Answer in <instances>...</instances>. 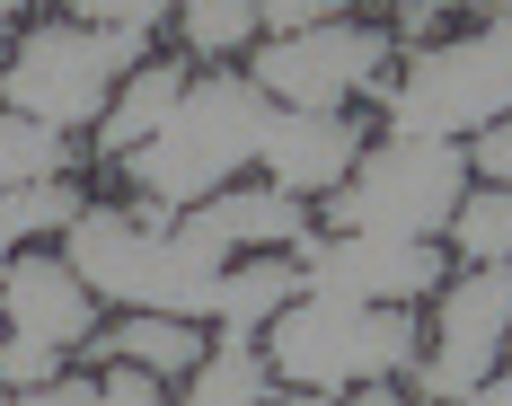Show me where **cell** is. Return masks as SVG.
Here are the masks:
<instances>
[{
	"instance_id": "obj_1",
	"label": "cell",
	"mask_w": 512,
	"mask_h": 406,
	"mask_svg": "<svg viewBox=\"0 0 512 406\" xmlns=\"http://www.w3.org/2000/svg\"><path fill=\"white\" fill-rule=\"evenodd\" d=\"M62 256L89 274L98 301L124 309H177V318H230V248H212L186 221H133L115 203H80L62 221Z\"/></svg>"
},
{
	"instance_id": "obj_2",
	"label": "cell",
	"mask_w": 512,
	"mask_h": 406,
	"mask_svg": "<svg viewBox=\"0 0 512 406\" xmlns=\"http://www.w3.org/2000/svg\"><path fill=\"white\" fill-rule=\"evenodd\" d=\"M274 380L301 389V398H345L354 380H380V371H407L415 362V318L398 301H354V292H318L301 283L292 301L274 309Z\"/></svg>"
},
{
	"instance_id": "obj_3",
	"label": "cell",
	"mask_w": 512,
	"mask_h": 406,
	"mask_svg": "<svg viewBox=\"0 0 512 406\" xmlns=\"http://www.w3.org/2000/svg\"><path fill=\"white\" fill-rule=\"evenodd\" d=\"M265 89H256L248 71H212V80H186V98L168 106V124H159L151 142H133V177H142V195L159 203H204L221 195L239 168L256 159V133H265Z\"/></svg>"
},
{
	"instance_id": "obj_4",
	"label": "cell",
	"mask_w": 512,
	"mask_h": 406,
	"mask_svg": "<svg viewBox=\"0 0 512 406\" xmlns=\"http://www.w3.org/2000/svg\"><path fill=\"white\" fill-rule=\"evenodd\" d=\"M460 195H468V151L460 142L451 133H398L389 124L327 186V230H407V239H433V230H451Z\"/></svg>"
},
{
	"instance_id": "obj_5",
	"label": "cell",
	"mask_w": 512,
	"mask_h": 406,
	"mask_svg": "<svg viewBox=\"0 0 512 406\" xmlns=\"http://www.w3.org/2000/svg\"><path fill=\"white\" fill-rule=\"evenodd\" d=\"M133 62H142V27H89V18L71 27V18H45L0 62V106L45 115L62 133H89Z\"/></svg>"
},
{
	"instance_id": "obj_6",
	"label": "cell",
	"mask_w": 512,
	"mask_h": 406,
	"mask_svg": "<svg viewBox=\"0 0 512 406\" xmlns=\"http://www.w3.org/2000/svg\"><path fill=\"white\" fill-rule=\"evenodd\" d=\"M398 133H486L495 115H512V9L495 27H477L468 45H433L398 89H380Z\"/></svg>"
},
{
	"instance_id": "obj_7",
	"label": "cell",
	"mask_w": 512,
	"mask_h": 406,
	"mask_svg": "<svg viewBox=\"0 0 512 406\" xmlns=\"http://www.w3.org/2000/svg\"><path fill=\"white\" fill-rule=\"evenodd\" d=\"M389 62V27H362V18H318V27H292L256 53V89L283 106H336V98H362Z\"/></svg>"
},
{
	"instance_id": "obj_8",
	"label": "cell",
	"mask_w": 512,
	"mask_h": 406,
	"mask_svg": "<svg viewBox=\"0 0 512 406\" xmlns=\"http://www.w3.org/2000/svg\"><path fill=\"white\" fill-rule=\"evenodd\" d=\"M504 345H512V256H495V265H477L468 283L442 292V345L407 371L424 398H477L495 380Z\"/></svg>"
},
{
	"instance_id": "obj_9",
	"label": "cell",
	"mask_w": 512,
	"mask_h": 406,
	"mask_svg": "<svg viewBox=\"0 0 512 406\" xmlns=\"http://www.w3.org/2000/svg\"><path fill=\"white\" fill-rule=\"evenodd\" d=\"M292 265L318 292H354V301H424L442 292V248L433 239H407V230H301L292 239Z\"/></svg>"
},
{
	"instance_id": "obj_10",
	"label": "cell",
	"mask_w": 512,
	"mask_h": 406,
	"mask_svg": "<svg viewBox=\"0 0 512 406\" xmlns=\"http://www.w3.org/2000/svg\"><path fill=\"white\" fill-rule=\"evenodd\" d=\"M354 151H362V133H354V115H336V106H274L265 133H256L265 186H283V195H327L354 168Z\"/></svg>"
},
{
	"instance_id": "obj_11",
	"label": "cell",
	"mask_w": 512,
	"mask_h": 406,
	"mask_svg": "<svg viewBox=\"0 0 512 406\" xmlns=\"http://www.w3.org/2000/svg\"><path fill=\"white\" fill-rule=\"evenodd\" d=\"M0 327L80 354V336L98 327V292H89V274L71 256H9L0 265Z\"/></svg>"
},
{
	"instance_id": "obj_12",
	"label": "cell",
	"mask_w": 512,
	"mask_h": 406,
	"mask_svg": "<svg viewBox=\"0 0 512 406\" xmlns=\"http://www.w3.org/2000/svg\"><path fill=\"white\" fill-rule=\"evenodd\" d=\"M177 221H186V230H204L212 248H230V256H239V248H292V239L309 230L301 195H283V186H256V195H230V186H221V195L186 203Z\"/></svg>"
},
{
	"instance_id": "obj_13",
	"label": "cell",
	"mask_w": 512,
	"mask_h": 406,
	"mask_svg": "<svg viewBox=\"0 0 512 406\" xmlns=\"http://www.w3.org/2000/svg\"><path fill=\"white\" fill-rule=\"evenodd\" d=\"M80 354H98V362H142V371H159V380H186V371H195V354H204V345H195V318H177V309H133V318H124V327H89V336H80Z\"/></svg>"
},
{
	"instance_id": "obj_14",
	"label": "cell",
	"mask_w": 512,
	"mask_h": 406,
	"mask_svg": "<svg viewBox=\"0 0 512 406\" xmlns=\"http://www.w3.org/2000/svg\"><path fill=\"white\" fill-rule=\"evenodd\" d=\"M186 98V71H177V62H151V53H142V62H133V71H124V80H115V98H106V115H98V151H133V142H151L159 124H168V106Z\"/></svg>"
},
{
	"instance_id": "obj_15",
	"label": "cell",
	"mask_w": 512,
	"mask_h": 406,
	"mask_svg": "<svg viewBox=\"0 0 512 406\" xmlns=\"http://www.w3.org/2000/svg\"><path fill=\"white\" fill-rule=\"evenodd\" d=\"M274 389H283L274 380V354H256L239 327L212 354H195V371H186V398L195 406H256V398H274Z\"/></svg>"
},
{
	"instance_id": "obj_16",
	"label": "cell",
	"mask_w": 512,
	"mask_h": 406,
	"mask_svg": "<svg viewBox=\"0 0 512 406\" xmlns=\"http://www.w3.org/2000/svg\"><path fill=\"white\" fill-rule=\"evenodd\" d=\"M62 168H71V133L45 124V115L0 106V186H36V177H62Z\"/></svg>"
},
{
	"instance_id": "obj_17",
	"label": "cell",
	"mask_w": 512,
	"mask_h": 406,
	"mask_svg": "<svg viewBox=\"0 0 512 406\" xmlns=\"http://www.w3.org/2000/svg\"><path fill=\"white\" fill-rule=\"evenodd\" d=\"M80 212L71 195V177H36V186H0V256L18 248V239H53L62 221Z\"/></svg>"
},
{
	"instance_id": "obj_18",
	"label": "cell",
	"mask_w": 512,
	"mask_h": 406,
	"mask_svg": "<svg viewBox=\"0 0 512 406\" xmlns=\"http://www.w3.org/2000/svg\"><path fill=\"white\" fill-rule=\"evenodd\" d=\"M256 27H265V0H177V36L195 53H212V62L239 53Z\"/></svg>"
},
{
	"instance_id": "obj_19",
	"label": "cell",
	"mask_w": 512,
	"mask_h": 406,
	"mask_svg": "<svg viewBox=\"0 0 512 406\" xmlns=\"http://www.w3.org/2000/svg\"><path fill=\"white\" fill-rule=\"evenodd\" d=\"M451 239H460L468 265H495V256H512V186H477V195H460V212H451Z\"/></svg>"
},
{
	"instance_id": "obj_20",
	"label": "cell",
	"mask_w": 512,
	"mask_h": 406,
	"mask_svg": "<svg viewBox=\"0 0 512 406\" xmlns=\"http://www.w3.org/2000/svg\"><path fill=\"white\" fill-rule=\"evenodd\" d=\"M71 371V345H45V336H0V389H18V398H45L53 380Z\"/></svg>"
},
{
	"instance_id": "obj_21",
	"label": "cell",
	"mask_w": 512,
	"mask_h": 406,
	"mask_svg": "<svg viewBox=\"0 0 512 406\" xmlns=\"http://www.w3.org/2000/svg\"><path fill=\"white\" fill-rule=\"evenodd\" d=\"M159 389H168V380H159V371H142V362H124V354L98 371V406H151Z\"/></svg>"
},
{
	"instance_id": "obj_22",
	"label": "cell",
	"mask_w": 512,
	"mask_h": 406,
	"mask_svg": "<svg viewBox=\"0 0 512 406\" xmlns=\"http://www.w3.org/2000/svg\"><path fill=\"white\" fill-rule=\"evenodd\" d=\"M71 9L89 27H142V36H151L159 18H177V0H71Z\"/></svg>"
},
{
	"instance_id": "obj_23",
	"label": "cell",
	"mask_w": 512,
	"mask_h": 406,
	"mask_svg": "<svg viewBox=\"0 0 512 406\" xmlns=\"http://www.w3.org/2000/svg\"><path fill=\"white\" fill-rule=\"evenodd\" d=\"M318 18H345V0H265V27H274V36L318 27Z\"/></svg>"
},
{
	"instance_id": "obj_24",
	"label": "cell",
	"mask_w": 512,
	"mask_h": 406,
	"mask_svg": "<svg viewBox=\"0 0 512 406\" xmlns=\"http://www.w3.org/2000/svg\"><path fill=\"white\" fill-rule=\"evenodd\" d=\"M477 168H486L495 186H512V115H495V124H486V142H477Z\"/></svg>"
},
{
	"instance_id": "obj_25",
	"label": "cell",
	"mask_w": 512,
	"mask_h": 406,
	"mask_svg": "<svg viewBox=\"0 0 512 406\" xmlns=\"http://www.w3.org/2000/svg\"><path fill=\"white\" fill-rule=\"evenodd\" d=\"M45 398H53V406H89V398H98V380H80V371H62V380H53Z\"/></svg>"
},
{
	"instance_id": "obj_26",
	"label": "cell",
	"mask_w": 512,
	"mask_h": 406,
	"mask_svg": "<svg viewBox=\"0 0 512 406\" xmlns=\"http://www.w3.org/2000/svg\"><path fill=\"white\" fill-rule=\"evenodd\" d=\"M18 9H36V0H0V36H9V18H18Z\"/></svg>"
},
{
	"instance_id": "obj_27",
	"label": "cell",
	"mask_w": 512,
	"mask_h": 406,
	"mask_svg": "<svg viewBox=\"0 0 512 406\" xmlns=\"http://www.w3.org/2000/svg\"><path fill=\"white\" fill-rule=\"evenodd\" d=\"M486 9H512V0H486Z\"/></svg>"
},
{
	"instance_id": "obj_28",
	"label": "cell",
	"mask_w": 512,
	"mask_h": 406,
	"mask_svg": "<svg viewBox=\"0 0 512 406\" xmlns=\"http://www.w3.org/2000/svg\"><path fill=\"white\" fill-rule=\"evenodd\" d=\"M0 265H9V256H0Z\"/></svg>"
}]
</instances>
